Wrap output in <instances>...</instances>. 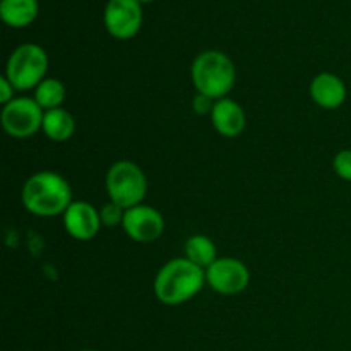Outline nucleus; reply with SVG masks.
Segmentation results:
<instances>
[{"instance_id":"nucleus-8","label":"nucleus","mask_w":351,"mask_h":351,"mask_svg":"<svg viewBox=\"0 0 351 351\" xmlns=\"http://www.w3.org/2000/svg\"><path fill=\"white\" fill-rule=\"evenodd\" d=\"M206 281L221 295H237L249 287L250 273L239 259L223 257L206 269Z\"/></svg>"},{"instance_id":"nucleus-16","label":"nucleus","mask_w":351,"mask_h":351,"mask_svg":"<svg viewBox=\"0 0 351 351\" xmlns=\"http://www.w3.org/2000/svg\"><path fill=\"white\" fill-rule=\"evenodd\" d=\"M34 99L43 110L60 108L65 99V86L58 79H45L38 84Z\"/></svg>"},{"instance_id":"nucleus-3","label":"nucleus","mask_w":351,"mask_h":351,"mask_svg":"<svg viewBox=\"0 0 351 351\" xmlns=\"http://www.w3.org/2000/svg\"><path fill=\"white\" fill-rule=\"evenodd\" d=\"M235 65L218 50L202 51L192 64V81L199 95L223 99L235 86Z\"/></svg>"},{"instance_id":"nucleus-5","label":"nucleus","mask_w":351,"mask_h":351,"mask_svg":"<svg viewBox=\"0 0 351 351\" xmlns=\"http://www.w3.org/2000/svg\"><path fill=\"white\" fill-rule=\"evenodd\" d=\"M147 191L144 171L132 161H117L106 173V192L112 202L130 209L143 202Z\"/></svg>"},{"instance_id":"nucleus-19","label":"nucleus","mask_w":351,"mask_h":351,"mask_svg":"<svg viewBox=\"0 0 351 351\" xmlns=\"http://www.w3.org/2000/svg\"><path fill=\"white\" fill-rule=\"evenodd\" d=\"M14 99V86L10 84L9 79L2 77L0 79V103L7 105Z\"/></svg>"},{"instance_id":"nucleus-22","label":"nucleus","mask_w":351,"mask_h":351,"mask_svg":"<svg viewBox=\"0 0 351 351\" xmlns=\"http://www.w3.org/2000/svg\"><path fill=\"white\" fill-rule=\"evenodd\" d=\"M82 351H95V350H82Z\"/></svg>"},{"instance_id":"nucleus-2","label":"nucleus","mask_w":351,"mask_h":351,"mask_svg":"<svg viewBox=\"0 0 351 351\" xmlns=\"http://www.w3.org/2000/svg\"><path fill=\"white\" fill-rule=\"evenodd\" d=\"M206 281V271L192 261L171 259L165 264L154 280V293L165 305H180L201 291Z\"/></svg>"},{"instance_id":"nucleus-10","label":"nucleus","mask_w":351,"mask_h":351,"mask_svg":"<svg viewBox=\"0 0 351 351\" xmlns=\"http://www.w3.org/2000/svg\"><path fill=\"white\" fill-rule=\"evenodd\" d=\"M64 226L75 240H91L98 235L101 216L89 202H72L64 213Z\"/></svg>"},{"instance_id":"nucleus-9","label":"nucleus","mask_w":351,"mask_h":351,"mask_svg":"<svg viewBox=\"0 0 351 351\" xmlns=\"http://www.w3.org/2000/svg\"><path fill=\"white\" fill-rule=\"evenodd\" d=\"M122 226L132 240L139 243H149L160 239L161 233L165 232V219L154 208L139 204L125 209Z\"/></svg>"},{"instance_id":"nucleus-1","label":"nucleus","mask_w":351,"mask_h":351,"mask_svg":"<svg viewBox=\"0 0 351 351\" xmlns=\"http://www.w3.org/2000/svg\"><path fill=\"white\" fill-rule=\"evenodd\" d=\"M21 197L24 208L41 218L64 215L72 204L71 185L53 171H40L27 178Z\"/></svg>"},{"instance_id":"nucleus-12","label":"nucleus","mask_w":351,"mask_h":351,"mask_svg":"<svg viewBox=\"0 0 351 351\" xmlns=\"http://www.w3.org/2000/svg\"><path fill=\"white\" fill-rule=\"evenodd\" d=\"M311 96L319 106L326 110H336L345 103L346 99V86L338 75L319 74L311 82Z\"/></svg>"},{"instance_id":"nucleus-17","label":"nucleus","mask_w":351,"mask_h":351,"mask_svg":"<svg viewBox=\"0 0 351 351\" xmlns=\"http://www.w3.org/2000/svg\"><path fill=\"white\" fill-rule=\"evenodd\" d=\"M332 165H335V171L338 173V177H341L346 182H351V149L339 151L335 156Z\"/></svg>"},{"instance_id":"nucleus-4","label":"nucleus","mask_w":351,"mask_h":351,"mask_svg":"<svg viewBox=\"0 0 351 351\" xmlns=\"http://www.w3.org/2000/svg\"><path fill=\"white\" fill-rule=\"evenodd\" d=\"M48 69L47 51L34 43L17 47L7 60L5 77L17 91L38 88Z\"/></svg>"},{"instance_id":"nucleus-20","label":"nucleus","mask_w":351,"mask_h":351,"mask_svg":"<svg viewBox=\"0 0 351 351\" xmlns=\"http://www.w3.org/2000/svg\"><path fill=\"white\" fill-rule=\"evenodd\" d=\"M213 103H211V98H208V96L204 95H197L194 98V108L195 112L201 113V115H204V113H209L213 112Z\"/></svg>"},{"instance_id":"nucleus-18","label":"nucleus","mask_w":351,"mask_h":351,"mask_svg":"<svg viewBox=\"0 0 351 351\" xmlns=\"http://www.w3.org/2000/svg\"><path fill=\"white\" fill-rule=\"evenodd\" d=\"M123 208H120L119 204H115V202H110V204H105L103 206L101 213H99V216H101V223L106 226H115L119 225V223L123 221Z\"/></svg>"},{"instance_id":"nucleus-14","label":"nucleus","mask_w":351,"mask_h":351,"mask_svg":"<svg viewBox=\"0 0 351 351\" xmlns=\"http://www.w3.org/2000/svg\"><path fill=\"white\" fill-rule=\"evenodd\" d=\"M0 16L12 27H24L38 16V0H2Z\"/></svg>"},{"instance_id":"nucleus-21","label":"nucleus","mask_w":351,"mask_h":351,"mask_svg":"<svg viewBox=\"0 0 351 351\" xmlns=\"http://www.w3.org/2000/svg\"><path fill=\"white\" fill-rule=\"evenodd\" d=\"M139 2H151V0H139Z\"/></svg>"},{"instance_id":"nucleus-15","label":"nucleus","mask_w":351,"mask_h":351,"mask_svg":"<svg viewBox=\"0 0 351 351\" xmlns=\"http://www.w3.org/2000/svg\"><path fill=\"white\" fill-rule=\"evenodd\" d=\"M185 256L189 261L195 264V266L208 269L209 266L218 261V252H216V245L213 243L211 239L204 235H194L187 240L185 243Z\"/></svg>"},{"instance_id":"nucleus-11","label":"nucleus","mask_w":351,"mask_h":351,"mask_svg":"<svg viewBox=\"0 0 351 351\" xmlns=\"http://www.w3.org/2000/svg\"><path fill=\"white\" fill-rule=\"evenodd\" d=\"M211 122L223 137H237L245 129V112L233 99H218L213 106Z\"/></svg>"},{"instance_id":"nucleus-7","label":"nucleus","mask_w":351,"mask_h":351,"mask_svg":"<svg viewBox=\"0 0 351 351\" xmlns=\"http://www.w3.org/2000/svg\"><path fill=\"white\" fill-rule=\"evenodd\" d=\"M143 24L139 0H108L105 7V26L117 40H130Z\"/></svg>"},{"instance_id":"nucleus-13","label":"nucleus","mask_w":351,"mask_h":351,"mask_svg":"<svg viewBox=\"0 0 351 351\" xmlns=\"http://www.w3.org/2000/svg\"><path fill=\"white\" fill-rule=\"evenodd\" d=\"M75 122L74 117L64 108H53L45 112L43 132L48 139L55 143H64L74 136Z\"/></svg>"},{"instance_id":"nucleus-6","label":"nucleus","mask_w":351,"mask_h":351,"mask_svg":"<svg viewBox=\"0 0 351 351\" xmlns=\"http://www.w3.org/2000/svg\"><path fill=\"white\" fill-rule=\"evenodd\" d=\"M43 108L31 98H14L2 110L3 130L10 137L26 139L43 129Z\"/></svg>"}]
</instances>
